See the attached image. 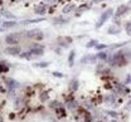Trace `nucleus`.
<instances>
[{
  "label": "nucleus",
  "mask_w": 131,
  "mask_h": 122,
  "mask_svg": "<svg viewBox=\"0 0 131 122\" xmlns=\"http://www.w3.org/2000/svg\"><path fill=\"white\" fill-rule=\"evenodd\" d=\"M113 14V12H112V9H108V10H106L102 15H101V18H100V22L96 24V28H100V27H102V24L105 23V22H107L108 19H110V17Z\"/></svg>",
  "instance_id": "1"
},
{
  "label": "nucleus",
  "mask_w": 131,
  "mask_h": 122,
  "mask_svg": "<svg viewBox=\"0 0 131 122\" xmlns=\"http://www.w3.org/2000/svg\"><path fill=\"white\" fill-rule=\"evenodd\" d=\"M28 38H33V39H40L43 37L42 32L39 29H33V30H29L27 34H25Z\"/></svg>",
  "instance_id": "2"
},
{
  "label": "nucleus",
  "mask_w": 131,
  "mask_h": 122,
  "mask_svg": "<svg viewBox=\"0 0 131 122\" xmlns=\"http://www.w3.org/2000/svg\"><path fill=\"white\" fill-rule=\"evenodd\" d=\"M18 40H19V35H18V34H9V35H7V38H5V42H7L8 44H15Z\"/></svg>",
  "instance_id": "3"
},
{
  "label": "nucleus",
  "mask_w": 131,
  "mask_h": 122,
  "mask_svg": "<svg viewBox=\"0 0 131 122\" xmlns=\"http://www.w3.org/2000/svg\"><path fill=\"white\" fill-rule=\"evenodd\" d=\"M127 9H128V8H127L126 5H120V7L117 8V10H116V14H115V17H116V18L121 17L123 13H126V12H127Z\"/></svg>",
  "instance_id": "4"
},
{
  "label": "nucleus",
  "mask_w": 131,
  "mask_h": 122,
  "mask_svg": "<svg viewBox=\"0 0 131 122\" xmlns=\"http://www.w3.org/2000/svg\"><path fill=\"white\" fill-rule=\"evenodd\" d=\"M5 53H8V54H12V55H18V54H20V49L19 48H7L5 49Z\"/></svg>",
  "instance_id": "5"
},
{
  "label": "nucleus",
  "mask_w": 131,
  "mask_h": 122,
  "mask_svg": "<svg viewBox=\"0 0 131 122\" xmlns=\"http://www.w3.org/2000/svg\"><path fill=\"white\" fill-rule=\"evenodd\" d=\"M7 84H8L9 89H13V88H15V87L19 86V84H18L15 81H13V79H7Z\"/></svg>",
  "instance_id": "6"
},
{
  "label": "nucleus",
  "mask_w": 131,
  "mask_h": 122,
  "mask_svg": "<svg viewBox=\"0 0 131 122\" xmlns=\"http://www.w3.org/2000/svg\"><path fill=\"white\" fill-rule=\"evenodd\" d=\"M34 12H35V14H39V15H43V14H46V7H37L35 9H34Z\"/></svg>",
  "instance_id": "7"
},
{
  "label": "nucleus",
  "mask_w": 131,
  "mask_h": 122,
  "mask_svg": "<svg viewBox=\"0 0 131 122\" xmlns=\"http://www.w3.org/2000/svg\"><path fill=\"white\" fill-rule=\"evenodd\" d=\"M77 87H78V81H77V79H73V81L71 82V84H69V89H71V91H76Z\"/></svg>",
  "instance_id": "8"
},
{
  "label": "nucleus",
  "mask_w": 131,
  "mask_h": 122,
  "mask_svg": "<svg viewBox=\"0 0 131 122\" xmlns=\"http://www.w3.org/2000/svg\"><path fill=\"white\" fill-rule=\"evenodd\" d=\"M15 25H17V22H15V20H13V22H5V23L3 24L4 28H13V27H15Z\"/></svg>",
  "instance_id": "9"
},
{
  "label": "nucleus",
  "mask_w": 131,
  "mask_h": 122,
  "mask_svg": "<svg viewBox=\"0 0 131 122\" xmlns=\"http://www.w3.org/2000/svg\"><path fill=\"white\" fill-rule=\"evenodd\" d=\"M96 58H98V59H103V60H106V58H107V53H106V52H101V53H98V54L96 55Z\"/></svg>",
  "instance_id": "10"
},
{
  "label": "nucleus",
  "mask_w": 131,
  "mask_h": 122,
  "mask_svg": "<svg viewBox=\"0 0 131 122\" xmlns=\"http://www.w3.org/2000/svg\"><path fill=\"white\" fill-rule=\"evenodd\" d=\"M125 29H126V33H127L128 35H131V22H127V23L125 24Z\"/></svg>",
  "instance_id": "11"
},
{
  "label": "nucleus",
  "mask_w": 131,
  "mask_h": 122,
  "mask_svg": "<svg viewBox=\"0 0 131 122\" xmlns=\"http://www.w3.org/2000/svg\"><path fill=\"white\" fill-rule=\"evenodd\" d=\"M117 33H118V28H117V27H116V28H115V27H111V28L108 29V34H117Z\"/></svg>",
  "instance_id": "12"
},
{
  "label": "nucleus",
  "mask_w": 131,
  "mask_h": 122,
  "mask_svg": "<svg viewBox=\"0 0 131 122\" xmlns=\"http://www.w3.org/2000/svg\"><path fill=\"white\" fill-rule=\"evenodd\" d=\"M90 59H95V57H91V55H87V57H83L82 59H81V63H88L90 62Z\"/></svg>",
  "instance_id": "13"
},
{
  "label": "nucleus",
  "mask_w": 131,
  "mask_h": 122,
  "mask_svg": "<svg viewBox=\"0 0 131 122\" xmlns=\"http://www.w3.org/2000/svg\"><path fill=\"white\" fill-rule=\"evenodd\" d=\"M3 15H4L5 18H10V19H14V18H15V15H13V14L9 13V12H3Z\"/></svg>",
  "instance_id": "14"
},
{
  "label": "nucleus",
  "mask_w": 131,
  "mask_h": 122,
  "mask_svg": "<svg viewBox=\"0 0 131 122\" xmlns=\"http://www.w3.org/2000/svg\"><path fill=\"white\" fill-rule=\"evenodd\" d=\"M73 58H74V52H71L69 58H68V59H69V64H71V66L73 64Z\"/></svg>",
  "instance_id": "15"
},
{
  "label": "nucleus",
  "mask_w": 131,
  "mask_h": 122,
  "mask_svg": "<svg viewBox=\"0 0 131 122\" xmlns=\"http://www.w3.org/2000/svg\"><path fill=\"white\" fill-rule=\"evenodd\" d=\"M96 44H97V40H91L90 43H87V47L91 48V47H93V45H96Z\"/></svg>",
  "instance_id": "16"
},
{
  "label": "nucleus",
  "mask_w": 131,
  "mask_h": 122,
  "mask_svg": "<svg viewBox=\"0 0 131 122\" xmlns=\"http://www.w3.org/2000/svg\"><path fill=\"white\" fill-rule=\"evenodd\" d=\"M105 48H106L105 44H96V49H97V50H100V49H105Z\"/></svg>",
  "instance_id": "17"
},
{
  "label": "nucleus",
  "mask_w": 131,
  "mask_h": 122,
  "mask_svg": "<svg viewBox=\"0 0 131 122\" xmlns=\"http://www.w3.org/2000/svg\"><path fill=\"white\" fill-rule=\"evenodd\" d=\"M72 8H73V5H68V7H66V8H64V10H63V12H64V13H68V12H69V9H72Z\"/></svg>",
  "instance_id": "18"
},
{
  "label": "nucleus",
  "mask_w": 131,
  "mask_h": 122,
  "mask_svg": "<svg viewBox=\"0 0 131 122\" xmlns=\"http://www.w3.org/2000/svg\"><path fill=\"white\" fill-rule=\"evenodd\" d=\"M8 71V68L7 67H4V66H0V72H7Z\"/></svg>",
  "instance_id": "19"
},
{
  "label": "nucleus",
  "mask_w": 131,
  "mask_h": 122,
  "mask_svg": "<svg viewBox=\"0 0 131 122\" xmlns=\"http://www.w3.org/2000/svg\"><path fill=\"white\" fill-rule=\"evenodd\" d=\"M49 63H40V64H37V66H39V67H47Z\"/></svg>",
  "instance_id": "20"
},
{
  "label": "nucleus",
  "mask_w": 131,
  "mask_h": 122,
  "mask_svg": "<svg viewBox=\"0 0 131 122\" xmlns=\"http://www.w3.org/2000/svg\"><path fill=\"white\" fill-rule=\"evenodd\" d=\"M125 82H126V83H130V82H131V77H127Z\"/></svg>",
  "instance_id": "21"
},
{
  "label": "nucleus",
  "mask_w": 131,
  "mask_h": 122,
  "mask_svg": "<svg viewBox=\"0 0 131 122\" xmlns=\"http://www.w3.org/2000/svg\"><path fill=\"white\" fill-rule=\"evenodd\" d=\"M126 7H127V8H128V9H131V0H130V2H128V3H127V5H126Z\"/></svg>",
  "instance_id": "22"
},
{
  "label": "nucleus",
  "mask_w": 131,
  "mask_h": 122,
  "mask_svg": "<svg viewBox=\"0 0 131 122\" xmlns=\"http://www.w3.org/2000/svg\"><path fill=\"white\" fill-rule=\"evenodd\" d=\"M127 109H131V101L127 103Z\"/></svg>",
  "instance_id": "23"
},
{
  "label": "nucleus",
  "mask_w": 131,
  "mask_h": 122,
  "mask_svg": "<svg viewBox=\"0 0 131 122\" xmlns=\"http://www.w3.org/2000/svg\"><path fill=\"white\" fill-rule=\"evenodd\" d=\"M53 74H54V76H57V77H62V74H61V73H56V72H54Z\"/></svg>",
  "instance_id": "24"
},
{
  "label": "nucleus",
  "mask_w": 131,
  "mask_h": 122,
  "mask_svg": "<svg viewBox=\"0 0 131 122\" xmlns=\"http://www.w3.org/2000/svg\"><path fill=\"white\" fill-rule=\"evenodd\" d=\"M111 122H117V121H116V119H113V121H111Z\"/></svg>",
  "instance_id": "25"
},
{
  "label": "nucleus",
  "mask_w": 131,
  "mask_h": 122,
  "mask_svg": "<svg viewBox=\"0 0 131 122\" xmlns=\"http://www.w3.org/2000/svg\"><path fill=\"white\" fill-rule=\"evenodd\" d=\"M48 2H54V0H48Z\"/></svg>",
  "instance_id": "26"
}]
</instances>
